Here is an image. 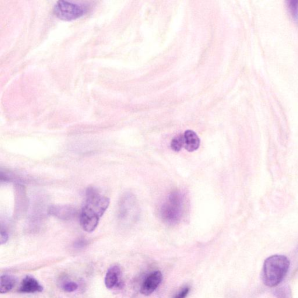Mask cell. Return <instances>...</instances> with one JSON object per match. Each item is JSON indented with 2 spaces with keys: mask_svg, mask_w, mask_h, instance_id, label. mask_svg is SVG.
Returning <instances> with one entry per match:
<instances>
[{
  "mask_svg": "<svg viewBox=\"0 0 298 298\" xmlns=\"http://www.w3.org/2000/svg\"><path fill=\"white\" fill-rule=\"evenodd\" d=\"M110 205V199L101 195L96 189L89 188L86 192V200L80 215L83 229L87 233L95 230L100 219Z\"/></svg>",
  "mask_w": 298,
  "mask_h": 298,
  "instance_id": "1",
  "label": "cell"
},
{
  "mask_svg": "<svg viewBox=\"0 0 298 298\" xmlns=\"http://www.w3.org/2000/svg\"><path fill=\"white\" fill-rule=\"evenodd\" d=\"M121 275V269L118 266L115 265L108 270L105 277V286L108 289H113L119 283Z\"/></svg>",
  "mask_w": 298,
  "mask_h": 298,
  "instance_id": "10",
  "label": "cell"
},
{
  "mask_svg": "<svg viewBox=\"0 0 298 298\" xmlns=\"http://www.w3.org/2000/svg\"><path fill=\"white\" fill-rule=\"evenodd\" d=\"M43 287L37 280L31 276L24 278L18 290L19 293L23 294H33L43 292Z\"/></svg>",
  "mask_w": 298,
  "mask_h": 298,
  "instance_id": "8",
  "label": "cell"
},
{
  "mask_svg": "<svg viewBox=\"0 0 298 298\" xmlns=\"http://www.w3.org/2000/svg\"><path fill=\"white\" fill-rule=\"evenodd\" d=\"M87 7L66 1H58L54 7V13L59 19L71 21L83 16L87 12Z\"/></svg>",
  "mask_w": 298,
  "mask_h": 298,
  "instance_id": "5",
  "label": "cell"
},
{
  "mask_svg": "<svg viewBox=\"0 0 298 298\" xmlns=\"http://www.w3.org/2000/svg\"><path fill=\"white\" fill-rule=\"evenodd\" d=\"M184 211V196L179 191L171 192L160 209V217L165 223L175 225L181 220Z\"/></svg>",
  "mask_w": 298,
  "mask_h": 298,
  "instance_id": "3",
  "label": "cell"
},
{
  "mask_svg": "<svg viewBox=\"0 0 298 298\" xmlns=\"http://www.w3.org/2000/svg\"><path fill=\"white\" fill-rule=\"evenodd\" d=\"M189 291H190V289H189V287H185V288L182 289L181 290V292H179L173 298H185L187 297Z\"/></svg>",
  "mask_w": 298,
  "mask_h": 298,
  "instance_id": "15",
  "label": "cell"
},
{
  "mask_svg": "<svg viewBox=\"0 0 298 298\" xmlns=\"http://www.w3.org/2000/svg\"><path fill=\"white\" fill-rule=\"evenodd\" d=\"M78 286L75 282H66L63 285L62 289L66 293H73L78 289Z\"/></svg>",
  "mask_w": 298,
  "mask_h": 298,
  "instance_id": "13",
  "label": "cell"
},
{
  "mask_svg": "<svg viewBox=\"0 0 298 298\" xmlns=\"http://www.w3.org/2000/svg\"><path fill=\"white\" fill-rule=\"evenodd\" d=\"M184 147L189 152H194L200 146V139L197 134L192 130H187L183 134Z\"/></svg>",
  "mask_w": 298,
  "mask_h": 298,
  "instance_id": "9",
  "label": "cell"
},
{
  "mask_svg": "<svg viewBox=\"0 0 298 298\" xmlns=\"http://www.w3.org/2000/svg\"><path fill=\"white\" fill-rule=\"evenodd\" d=\"M8 240V234L6 233V231L3 229V228L1 227V237H0V242H1V244H5L7 241Z\"/></svg>",
  "mask_w": 298,
  "mask_h": 298,
  "instance_id": "16",
  "label": "cell"
},
{
  "mask_svg": "<svg viewBox=\"0 0 298 298\" xmlns=\"http://www.w3.org/2000/svg\"><path fill=\"white\" fill-rule=\"evenodd\" d=\"M289 8L294 17H297L298 15V1H292L289 3Z\"/></svg>",
  "mask_w": 298,
  "mask_h": 298,
  "instance_id": "14",
  "label": "cell"
},
{
  "mask_svg": "<svg viewBox=\"0 0 298 298\" xmlns=\"http://www.w3.org/2000/svg\"><path fill=\"white\" fill-rule=\"evenodd\" d=\"M86 244V241L85 240H79L76 242V245L77 247H83Z\"/></svg>",
  "mask_w": 298,
  "mask_h": 298,
  "instance_id": "17",
  "label": "cell"
},
{
  "mask_svg": "<svg viewBox=\"0 0 298 298\" xmlns=\"http://www.w3.org/2000/svg\"><path fill=\"white\" fill-rule=\"evenodd\" d=\"M49 215L57 217L63 220H69L74 218L76 211L70 206L54 205L50 206L48 210Z\"/></svg>",
  "mask_w": 298,
  "mask_h": 298,
  "instance_id": "7",
  "label": "cell"
},
{
  "mask_svg": "<svg viewBox=\"0 0 298 298\" xmlns=\"http://www.w3.org/2000/svg\"><path fill=\"white\" fill-rule=\"evenodd\" d=\"M163 280V275L159 271L154 272L147 278L141 287L143 295L149 296L159 286Z\"/></svg>",
  "mask_w": 298,
  "mask_h": 298,
  "instance_id": "6",
  "label": "cell"
},
{
  "mask_svg": "<svg viewBox=\"0 0 298 298\" xmlns=\"http://www.w3.org/2000/svg\"><path fill=\"white\" fill-rule=\"evenodd\" d=\"M171 147L175 152H180L182 147H184L183 134L178 135L176 137L174 138L172 140Z\"/></svg>",
  "mask_w": 298,
  "mask_h": 298,
  "instance_id": "12",
  "label": "cell"
},
{
  "mask_svg": "<svg viewBox=\"0 0 298 298\" xmlns=\"http://www.w3.org/2000/svg\"><path fill=\"white\" fill-rule=\"evenodd\" d=\"M290 266L285 256L276 255L266 259L262 269V279L266 286L274 287L285 279Z\"/></svg>",
  "mask_w": 298,
  "mask_h": 298,
  "instance_id": "2",
  "label": "cell"
},
{
  "mask_svg": "<svg viewBox=\"0 0 298 298\" xmlns=\"http://www.w3.org/2000/svg\"><path fill=\"white\" fill-rule=\"evenodd\" d=\"M139 216V207L135 195L132 193H125L119 202V222L124 226H131L138 222Z\"/></svg>",
  "mask_w": 298,
  "mask_h": 298,
  "instance_id": "4",
  "label": "cell"
},
{
  "mask_svg": "<svg viewBox=\"0 0 298 298\" xmlns=\"http://www.w3.org/2000/svg\"><path fill=\"white\" fill-rule=\"evenodd\" d=\"M15 286V280L8 275L1 276V284H0V293L1 294L8 293Z\"/></svg>",
  "mask_w": 298,
  "mask_h": 298,
  "instance_id": "11",
  "label": "cell"
}]
</instances>
